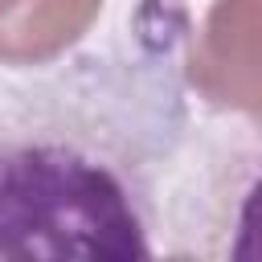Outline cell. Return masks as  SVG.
<instances>
[{"instance_id": "6da1fadb", "label": "cell", "mask_w": 262, "mask_h": 262, "mask_svg": "<svg viewBox=\"0 0 262 262\" xmlns=\"http://www.w3.org/2000/svg\"><path fill=\"white\" fill-rule=\"evenodd\" d=\"M143 254L123 188L61 147L0 151V258H127Z\"/></svg>"}, {"instance_id": "7a4b0ae2", "label": "cell", "mask_w": 262, "mask_h": 262, "mask_svg": "<svg viewBox=\"0 0 262 262\" xmlns=\"http://www.w3.org/2000/svg\"><path fill=\"white\" fill-rule=\"evenodd\" d=\"M258 0H213L188 53L192 90L237 115L262 111V66H258Z\"/></svg>"}, {"instance_id": "3957f363", "label": "cell", "mask_w": 262, "mask_h": 262, "mask_svg": "<svg viewBox=\"0 0 262 262\" xmlns=\"http://www.w3.org/2000/svg\"><path fill=\"white\" fill-rule=\"evenodd\" d=\"M102 0H0V66H45L74 49Z\"/></svg>"}]
</instances>
